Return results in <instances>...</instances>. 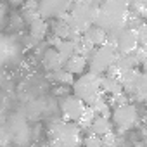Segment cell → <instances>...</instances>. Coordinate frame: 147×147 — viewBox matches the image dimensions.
Instances as JSON below:
<instances>
[{"label": "cell", "instance_id": "6da1fadb", "mask_svg": "<svg viewBox=\"0 0 147 147\" xmlns=\"http://www.w3.org/2000/svg\"><path fill=\"white\" fill-rule=\"evenodd\" d=\"M50 147H78L82 144V130L73 121H54L49 130Z\"/></svg>", "mask_w": 147, "mask_h": 147}, {"label": "cell", "instance_id": "7a4b0ae2", "mask_svg": "<svg viewBox=\"0 0 147 147\" xmlns=\"http://www.w3.org/2000/svg\"><path fill=\"white\" fill-rule=\"evenodd\" d=\"M73 95H76L85 102V106H92L99 97H102L100 90V76L94 73H83L78 76V80L73 82Z\"/></svg>", "mask_w": 147, "mask_h": 147}, {"label": "cell", "instance_id": "3957f363", "mask_svg": "<svg viewBox=\"0 0 147 147\" xmlns=\"http://www.w3.org/2000/svg\"><path fill=\"white\" fill-rule=\"evenodd\" d=\"M99 7H90L85 4H73L71 9L66 14V23L80 33H83L87 28H90L94 24V18Z\"/></svg>", "mask_w": 147, "mask_h": 147}, {"label": "cell", "instance_id": "277c9868", "mask_svg": "<svg viewBox=\"0 0 147 147\" xmlns=\"http://www.w3.org/2000/svg\"><path fill=\"white\" fill-rule=\"evenodd\" d=\"M116 55H118L116 47L111 45V43H104V45H100V47H97L94 50V54L88 59V66L87 67L90 69V73L100 76L109 69V66H113Z\"/></svg>", "mask_w": 147, "mask_h": 147}, {"label": "cell", "instance_id": "5b68a950", "mask_svg": "<svg viewBox=\"0 0 147 147\" xmlns=\"http://www.w3.org/2000/svg\"><path fill=\"white\" fill-rule=\"evenodd\" d=\"M111 119H113V125L118 126L119 133L121 131H126L130 128H133L138 121V111L133 104L126 102V104H121V106H116L111 113Z\"/></svg>", "mask_w": 147, "mask_h": 147}, {"label": "cell", "instance_id": "8992f818", "mask_svg": "<svg viewBox=\"0 0 147 147\" xmlns=\"http://www.w3.org/2000/svg\"><path fill=\"white\" fill-rule=\"evenodd\" d=\"M73 5V0H40L38 14L42 19H64Z\"/></svg>", "mask_w": 147, "mask_h": 147}, {"label": "cell", "instance_id": "52a82bcc", "mask_svg": "<svg viewBox=\"0 0 147 147\" xmlns=\"http://www.w3.org/2000/svg\"><path fill=\"white\" fill-rule=\"evenodd\" d=\"M85 107H87L85 102H83L82 99H78L76 95H67V97H64V100H62V104H61L64 119H66V121H73V123H76V121L82 118Z\"/></svg>", "mask_w": 147, "mask_h": 147}, {"label": "cell", "instance_id": "ba28073f", "mask_svg": "<svg viewBox=\"0 0 147 147\" xmlns=\"http://www.w3.org/2000/svg\"><path fill=\"white\" fill-rule=\"evenodd\" d=\"M137 47H138L137 31L133 28H125L121 31V35L118 36V42H116L118 54H131Z\"/></svg>", "mask_w": 147, "mask_h": 147}, {"label": "cell", "instance_id": "9c48e42d", "mask_svg": "<svg viewBox=\"0 0 147 147\" xmlns=\"http://www.w3.org/2000/svg\"><path fill=\"white\" fill-rule=\"evenodd\" d=\"M82 38H85L92 47H100V45H104L106 43V40H107V35H106V31L102 30V28H99V26H95V24H92L90 28H87L83 33H82Z\"/></svg>", "mask_w": 147, "mask_h": 147}, {"label": "cell", "instance_id": "30bf717a", "mask_svg": "<svg viewBox=\"0 0 147 147\" xmlns=\"http://www.w3.org/2000/svg\"><path fill=\"white\" fill-rule=\"evenodd\" d=\"M87 66H88V61L85 59V57H82V55H71L69 59H66V62H64V69L67 71V73H71V75H83L85 73V69H87Z\"/></svg>", "mask_w": 147, "mask_h": 147}, {"label": "cell", "instance_id": "8fae6325", "mask_svg": "<svg viewBox=\"0 0 147 147\" xmlns=\"http://www.w3.org/2000/svg\"><path fill=\"white\" fill-rule=\"evenodd\" d=\"M64 59L61 57V54L55 50V49H47L45 52H43V66H45V69H49V71H57V69H62V66H64Z\"/></svg>", "mask_w": 147, "mask_h": 147}, {"label": "cell", "instance_id": "7c38bea8", "mask_svg": "<svg viewBox=\"0 0 147 147\" xmlns=\"http://www.w3.org/2000/svg\"><path fill=\"white\" fill-rule=\"evenodd\" d=\"M100 90L104 95H118L123 92V85L118 78L109 75H100Z\"/></svg>", "mask_w": 147, "mask_h": 147}, {"label": "cell", "instance_id": "4fadbf2b", "mask_svg": "<svg viewBox=\"0 0 147 147\" xmlns=\"http://www.w3.org/2000/svg\"><path fill=\"white\" fill-rule=\"evenodd\" d=\"M111 130H113V121H111L109 118H104V116H95V118L92 119L90 128H88L90 133H95V135H99V137L106 135V133L111 131Z\"/></svg>", "mask_w": 147, "mask_h": 147}, {"label": "cell", "instance_id": "5bb4252c", "mask_svg": "<svg viewBox=\"0 0 147 147\" xmlns=\"http://www.w3.org/2000/svg\"><path fill=\"white\" fill-rule=\"evenodd\" d=\"M47 31H49V24H47L45 19L38 18V19H35L33 23H30V35H31L33 40H36V42L43 40V38L47 36Z\"/></svg>", "mask_w": 147, "mask_h": 147}, {"label": "cell", "instance_id": "9a60e30c", "mask_svg": "<svg viewBox=\"0 0 147 147\" xmlns=\"http://www.w3.org/2000/svg\"><path fill=\"white\" fill-rule=\"evenodd\" d=\"M23 18L28 23H33L35 19L40 18V14H38V2H36V0H24V4H23Z\"/></svg>", "mask_w": 147, "mask_h": 147}, {"label": "cell", "instance_id": "2e32d148", "mask_svg": "<svg viewBox=\"0 0 147 147\" xmlns=\"http://www.w3.org/2000/svg\"><path fill=\"white\" fill-rule=\"evenodd\" d=\"M55 50L61 54V57L66 61L71 55H76V40H61Z\"/></svg>", "mask_w": 147, "mask_h": 147}, {"label": "cell", "instance_id": "e0dca14e", "mask_svg": "<svg viewBox=\"0 0 147 147\" xmlns=\"http://www.w3.org/2000/svg\"><path fill=\"white\" fill-rule=\"evenodd\" d=\"M52 33H54V36H57L61 40H67L69 33H71V26L66 23V19H54V23H52Z\"/></svg>", "mask_w": 147, "mask_h": 147}, {"label": "cell", "instance_id": "ac0fdd59", "mask_svg": "<svg viewBox=\"0 0 147 147\" xmlns=\"http://www.w3.org/2000/svg\"><path fill=\"white\" fill-rule=\"evenodd\" d=\"M90 107L94 109L95 116H104V118H109V119H111V107H109V102L106 100V95L99 97Z\"/></svg>", "mask_w": 147, "mask_h": 147}, {"label": "cell", "instance_id": "d6986e66", "mask_svg": "<svg viewBox=\"0 0 147 147\" xmlns=\"http://www.w3.org/2000/svg\"><path fill=\"white\" fill-rule=\"evenodd\" d=\"M52 80L59 85H73L75 82V75L67 73L64 67L62 69H57V71H52Z\"/></svg>", "mask_w": 147, "mask_h": 147}, {"label": "cell", "instance_id": "ffe728a7", "mask_svg": "<svg viewBox=\"0 0 147 147\" xmlns=\"http://www.w3.org/2000/svg\"><path fill=\"white\" fill-rule=\"evenodd\" d=\"M95 118V113H94V109L90 107V106H87L85 107V111H83V114H82V118L76 121V125L80 126V130H88L90 128V125H92V119Z\"/></svg>", "mask_w": 147, "mask_h": 147}, {"label": "cell", "instance_id": "44dd1931", "mask_svg": "<svg viewBox=\"0 0 147 147\" xmlns=\"http://www.w3.org/2000/svg\"><path fill=\"white\" fill-rule=\"evenodd\" d=\"M82 142H83V147H102V140H100V137L95 135V133H90V131H88L87 137L82 138Z\"/></svg>", "mask_w": 147, "mask_h": 147}, {"label": "cell", "instance_id": "7402d4cb", "mask_svg": "<svg viewBox=\"0 0 147 147\" xmlns=\"http://www.w3.org/2000/svg\"><path fill=\"white\" fill-rule=\"evenodd\" d=\"M11 4H12V5H23L24 0H11Z\"/></svg>", "mask_w": 147, "mask_h": 147}, {"label": "cell", "instance_id": "603a6c76", "mask_svg": "<svg viewBox=\"0 0 147 147\" xmlns=\"http://www.w3.org/2000/svg\"><path fill=\"white\" fill-rule=\"evenodd\" d=\"M102 147H109V145H102Z\"/></svg>", "mask_w": 147, "mask_h": 147}, {"label": "cell", "instance_id": "cb8c5ba5", "mask_svg": "<svg viewBox=\"0 0 147 147\" xmlns=\"http://www.w3.org/2000/svg\"><path fill=\"white\" fill-rule=\"evenodd\" d=\"M78 147H83V145H78Z\"/></svg>", "mask_w": 147, "mask_h": 147}, {"label": "cell", "instance_id": "d4e9b609", "mask_svg": "<svg viewBox=\"0 0 147 147\" xmlns=\"http://www.w3.org/2000/svg\"><path fill=\"white\" fill-rule=\"evenodd\" d=\"M138 147H142V145H138Z\"/></svg>", "mask_w": 147, "mask_h": 147}]
</instances>
